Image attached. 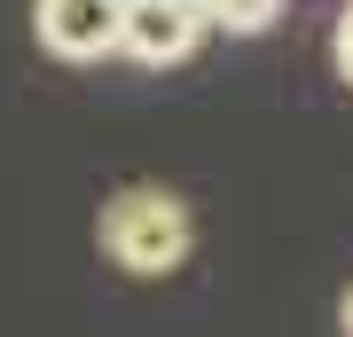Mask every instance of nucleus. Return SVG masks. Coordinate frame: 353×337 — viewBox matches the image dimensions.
<instances>
[{"instance_id":"obj_6","label":"nucleus","mask_w":353,"mask_h":337,"mask_svg":"<svg viewBox=\"0 0 353 337\" xmlns=\"http://www.w3.org/2000/svg\"><path fill=\"white\" fill-rule=\"evenodd\" d=\"M196 8H204V16H212V8H220V0H196Z\"/></svg>"},{"instance_id":"obj_3","label":"nucleus","mask_w":353,"mask_h":337,"mask_svg":"<svg viewBox=\"0 0 353 337\" xmlns=\"http://www.w3.org/2000/svg\"><path fill=\"white\" fill-rule=\"evenodd\" d=\"M118 16L126 0H39V48L63 63H94L118 48Z\"/></svg>"},{"instance_id":"obj_4","label":"nucleus","mask_w":353,"mask_h":337,"mask_svg":"<svg viewBox=\"0 0 353 337\" xmlns=\"http://www.w3.org/2000/svg\"><path fill=\"white\" fill-rule=\"evenodd\" d=\"M275 16H283V0H220L212 24H228V32H267Z\"/></svg>"},{"instance_id":"obj_2","label":"nucleus","mask_w":353,"mask_h":337,"mask_svg":"<svg viewBox=\"0 0 353 337\" xmlns=\"http://www.w3.org/2000/svg\"><path fill=\"white\" fill-rule=\"evenodd\" d=\"M212 24V16L196 8V0H126V16H118V48L134 63H181L196 48V32Z\"/></svg>"},{"instance_id":"obj_1","label":"nucleus","mask_w":353,"mask_h":337,"mask_svg":"<svg viewBox=\"0 0 353 337\" xmlns=\"http://www.w3.org/2000/svg\"><path fill=\"white\" fill-rule=\"evenodd\" d=\"M94 243L110 251V267H126V275H173L181 259H189L196 227H189V204L173 196V188H118L110 204H102L94 220Z\"/></svg>"},{"instance_id":"obj_5","label":"nucleus","mask_w":353,"mask_h":337,"mask_svg":"<svg viewBox=\"0 0 353 337\" xmlns=\"http://www.w3.org/2000/svg\"><path fill=\"white\" fill-rule=\"evenodd\" d=\"M330 55H338V71H345V87H353V0H345V16H338V39H330Z\"/></svg>"},{"instance_id":"obj_7","label":"nucleus","mask_w":353,"mask_h":337,"mask_svg":"<svg viewBox=\"0 0 353 337\" xmlns=\"http://www.w3.org/2000/svg\"><path fill=\"white\" fill-rule=\"evenodd\" d=\"M345 329H353V298H345Z\"/></svg>"}]
</instances>
